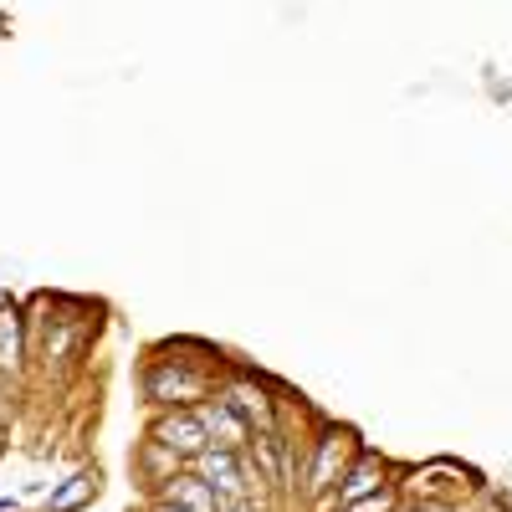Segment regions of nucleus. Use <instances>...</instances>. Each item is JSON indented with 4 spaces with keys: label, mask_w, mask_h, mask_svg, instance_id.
<instances>
[{
    "label": "nucleus",
    "mask_w": 512,
    "mask_h": 512,
    "mask_svg": "<svg viewBox=\"0 0 512 512\" xmlns=\"http://www.w3.org/2000/svg\"><path fill=\"white\" fill-rule=\"evenodd\" d=\"M200 420H205V436H216V451H241V446H246L251 425H246L226 400H216L210 410H200Z\"/></svg>",
    "instance_id": "nucleus-4"
},
{
    "label": "nucleus",
    "mask_w": 512,
    "mask_h": 512,
    "mask_svg": "<svg viewBox=\"0 0 512 512\" xmlns=\"http://www.w3.org/2000/svg\"><path fill=\"white\" fill-rule=\"evenodd\" d=\"M231 512H256V507L251 502H231Z\"/></svg>",
    "instance_id": "nucleus-10"
},
{
    "label": "nucleus",
    "mask_w": 512,
    "mask_h": 512,
    "mask_svg": "<svg viewBox=\"0 0 512 512\" xmlns=\"http://www.w3.org/2000/svg\"><path fill=\"white\" fill-rule=\"evenodd\" d=\"M328 477H333V436L318 446V466H313V492L318 487H328Z\"/></svg>",
    "instance_id": "nucleus-9"
},
{
    "label": "nucleus",
    "mask_w": 512,
    "mask_h": 512,
    "mask_svg": "<svg viewBox=\"0 0 512 512\" xmlns=\"http://www.w3.org/2000/svg\"><path fill=\"white\" fill-rule=\"evenodd\" d=\"M144 390H149V400H164V405H175V400H200L205 374L185 369V359H159V364L144 374Z\"/></svg>",
    "instance_id": "nucleus-1"
},
{
    "label": "nucleus",
    "mask_w": 512,
    "mask_h": 512,
    "mask_svg": "<svg viewBox=\"0 0 512 512\" xmlns=\"http://www.w3.org/2000/svg\"><path fill=\"white\" fill-rule=\"evenodd\" d=\"M164 502H169V507H180V512H221V497L210 492L200 477H169Z\"/></svg>",
    "instance_id": "nucleus-5"
},
{
    "label": "nucleus",
    "mask_w": 512,
    "mask_h": 512,
    "mask_svg": "<svg viewBox=\"0 0 512 512\" xmlns=\"http://www.w3.org/2000/svg\"><path fill=\"white\" fill-rule=\"evenodd\" d=\"M93 492H98V477H93V472H77L62 492H52V502H47V507H52V512H72V507L88 502Z\"/></svg>",
    "instance_id": "nucleus-7"
},
{
    "label": "nucleus",
    "mask_w": 512,
    "mask_h": 512,
    "mask_svg": "<svg viewBox=\"0 0 512 512\" xmlns=\"http://www.w3.org/2000/svg\"><path fill=\"white\" fill-rule=\"evenodd\" d=\"M154 446H164L169 456H205L210 451V436H205V420L195 410H175L159 420L154 431Z\"/></svg>",
    "instance_id": "nucleus-2"
},
{
    "label": "nucleus",
    "mask_w": 512,
    "mask_h": 512,
    "mask_svg": "<svg viewBox=\"0 0 512 512\" xmlns=\"http://www.w3.org/2000/svg\"><path fill=\"white\" fill-rule=\"evenodd\" d=\"M16 359H21V318L16 308H0V364L16 369Z\"/></svg>",
    "instance_id": "nucleus-8"
},
{
    "label": "nucleus",
    "mask_w": 512,
    "mask_h": 512,
    "mask_svg": "<svg viewBox=\"0 0 512 512\" xmlns=\"http://www.w3.org/2000/svg\"><path fill=\"white\" fill-rule=\"evenodd\" d=\"M374 492H379V466L364 461V466H354V472L344 477V487H338V502L354 507V502H364V497H374Z\"/></svg>",
    "instance_id": "nucleus-6"
},
{
    "label": "nucleus",
    "mask_w": 512,
    "mask_h": 512,
    "mask_svg": "<svg viewBox=\"0 0 512 512\" xmlns=\"http://www.w3.org/2000/svg\"><path fill=\"white\" fill-rule=\"evenodd\" d=\"M154 512H180V507H169V502H159V507H154Z\"/></svg>",
    "instance_id": "nucleus-11"
},
{
    "label": "nucleus",
    "mask_w": 512,
    "mask_h": 512,
    "mask_svg": "<svg viewBox=\"0 0 512 512\" xmlns=\"http://www.w3.org/2000/svg\"><path fill=\"white\" fill-rule=\"evenodd\" d=\"M200 482L216 497H241V461H236V451H205L200 456Z\"/></svg>",
    "instance_id": "nucleus-3"
}]
</instances>
